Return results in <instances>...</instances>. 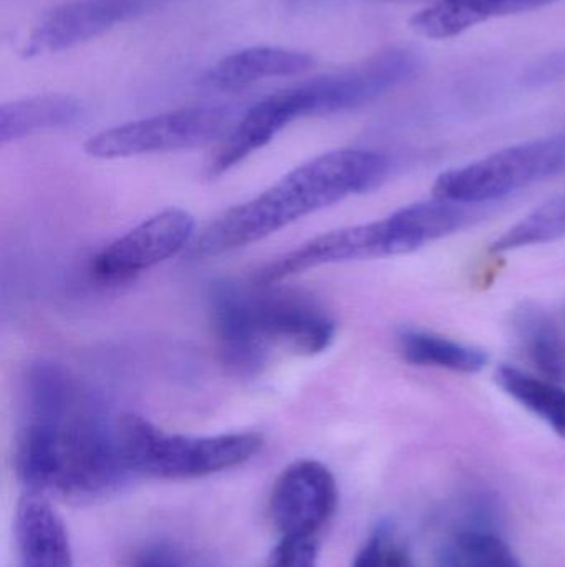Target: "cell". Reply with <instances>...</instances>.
<instances>
[{
    "label": "cell",
    "mask_w": 565,
    "mask_h": 567,
    "mask_svg": "<svg viewBox=\"0 0 565 567\" xmlns=\"http://www.w3.org/2000/svg\"><path fill=\"white\" fill-rule=\"evenodd\" d=\"M407 255L390 216L381 221L348 226L317 236L301 248L281 256L255 275L261 286L284 281L308 269L342 262L367 261Z\"/></svg>",
    "instance_id": "8"
},
{
    "label": "cell",
    "mask_w": 565,
    "mask_h": 567,
    "mask_svg": "<svg viewBox=\"0 0 565 567\" xmlns=\"http://www.w3.org/2000/svg\"><path fill=\"white\" fill-rule=\"evenodd\" d=\"M195 228L185 209H165L103 248L93 258V276L103 282L132 281L191 246Z\"/></svg>",
    "instance_id": "7"
},
{
    "label": "cell",
    "mask_w": 565,
    "mask_h": 567,
    "mask_svg": "<svg viewBox=\"0 0 565 567\" xmlns=\"http://www.w3.org/2000/svg\"><path fill=\"white\" fill-rule=\"evenodd\" d=\"M337 503V482L331 470L315 460H301L279 476L269 513L281 538H315Z\"/></svg>",
    "instance_id": "9"
},
{
    "label": "cell",
    "mask_w": 565,
    "mask_h": 567,
    "mask_svg": "<svg viewBox=\"0 0 565 567\" xmlns=\"http://www.w3.org/2000/svg\"><path fill=\"white\" fill-rule=\"evenodd\" d=\"M438 567H521L510 546L493 533L461 532L448 539Z\"/></svg>",
    "instance_id": "19"
},
{
    "label": "cell",
    "mask_w": 565,
    "mask_h": 567,
    "mask_svg": "<svg viewBox=\"0 0 565 567\" xmlns=\"http://www.w3.org/2000/svg\"><path fill=\"white\" fill-rule=\"evenodd\" d=\"M119 443L132 475L189 480L216 475L249 462L261 452L258 433L216 436L176 435L138 415L118 419Z\"/></svg>",
    "instance_id": "4"
},
{
    "label": "cell",
    "mask_w": 565,
    "mask_h": 567,
    "mask_svg": "<svg viewBox=\"0 0 565 567\" xmlns=\"http://www.w3.org/2000/svg\"><path fill=\"white\" fill-rule=\"evenodd\" d=\"M132 567H182V561L171 546L156 545L136 556Z\"/></svg>",
    "instance_id": "23"
},
{
    "label": "cell",
    "mask_w": 565,
    "mask_h": 567,
    "mask_svg": "<svg viewBox=\"0 0 565 567\" xmlns=\"http://www.w3.org/2000/svg\"><path fill=\"white\" fill-rule=\"evenodd\" d=\"M312 66L314 59L308 53L279 47H252L219 60L205 76V82L211 89L236 92L261 80L301 75Z\"/></svg>",
    "instance_id": "13"
},
{
    "label": "cell",
    "mask_w": 565,
    "mask_h": 567,
    "mask_svg": "<svg viewBox=\"0 0 565 567\" xmlns=\"http://www.w3.org/2000/svg\"><path fill=\"white\" fill-rule=\"evenodd\" d=\"M384 567H414L410 556L401 546L391 545L387 539L384 549Z\"/></svg>",
    "instance_id": "24"
},
{
    "label": "cell",
    "mask_w": 565,
    "mask_h": 567,
    "mask_svg": "<svg viewBox=\"0 0 565 567\" xmlns=\"http://www.w3.org/2000/svg\"><path fill=\"white\" fill-rule=\"evenodd\" d=\"M387 539V529L378 528L362 546L357 558H355L354 567H384V549Z\"/></svg>",
    "instance_id": "22"
},
{
    "label": "cell",
    "mask_w": 565,
    "mask_h": 567,
    "mask_svg": "<svg viewBox=\"0 0 565 567\" xmlns=\"http://www.w3.org/2000/svg\"><path fill=\"white\" fill-rule=\"evenodd\" d=\"M317 115L308 82L281 90L248 110L206 165L209 179L219 178L272 142L285 126L302 116Z\"/></svg>",
    "instance_id": "10"
},
{
    "label": "cell",
    "mask_w": 565,
    "mask_h": 567,
    "mask_svg": "<svg viewBox=\"0 0 565 567\" xmlns=\"http://www.w3.org/2000/svg\"><path fill=\"white\" fill-rule=\"evenodd\" d=\"M15 472L29 495L92 498L119 488L132 472L119 443L118 419L60 367L39 363L27 377V422Z\"/></svg>",
    "instance_id": "1"
},
{
    "label": "cell",
    "mask_w": 565,
    "mask_h": 567,
    "mask_svg": "<svg viewBox=\"0 0 565 567\" xmlns=\"http://www.w3.org/2000/svg\"><path fill=\"white\" fill-rule=\"evenodd\" d=\"M165 0H73L46 13L30 35L27 53H55L88 42L136 19Z\"/></svg>",
    "instance_id": "11"
},
{
    "label": "cell",
    "mask_w": 565,
    "mask_h": 567,
    "mask_svg": "<svg viewBox=\"0 0 565 567\" xmlns=\"http://www.w3.org/2000/svg\"><path fill=\"white\" fill-rule=\"evenodd\" d=\"M565 173V133L521 143L440 175L435 198L486 205Z\"/></svg>",
    "instance_id": "5"
},
{
    "label": "cell",
    "mask_w": 565,
    "mask_h": 567,
    "mask_svg": "<svg viewBox=\"0 0 565 567\" xmlns=\"http://www.w3.org/2000/svg\"><path fill=\"white\" fill-rule=\"evenodd\" d=\"M565 236V195L557 196L531 212L491 245V252L516 251L530 246L557 241Z\"/></svg>",
    "instance_id": "20"
},
{
    "label": "cell",
    "mask_w": 565,
    "mask_h": 567,
    "mask_svg": "<svg viewBox=\"0 0 565 567\" xmlns=\"http://www.w3.org/2000/svg\"><path fill=\"white\" fill-rule=\"evenodd\" d=\"M234 120L231 106H188L105 130L85 143V152L93 158L119 159L198 148L224 138Z\"/></svg>",
    "instance_id": "6"
},
{
    "label": "cell",
    "mask_w": 565,
    "mask_h": 567,
    "mask_svg": "<svg viewBox=\"0 0 565 567\" xmlns=\"http://www.w3.org/2000/svg\"><path fill=\"white\" fill-rule=\"evenodd\" d=\"M15 539L19 567H73L65 525L39 495H29L20 503Z\"/></svg>",
    "instance_id": "12"
},
{
    "label": "cell",
    "mask_w": 565,
    "mask_h": 567,
    "mask_svg": "<svg viewBox=\"0 0 565 567\" xmlns=\"http://www.w3.org/2000/svg\"><path fill=\"white\" fill-rule=\"evenodd\" d=\"M211 313L221 362L238 375L261 372L275 352L317 355L334 342L331 313L304 293L224 282Z\"/></svg>",
    "instance_id": "3"
},
{
    "label": "cell",
    "mask_w": 565,
    "mask_h": 567,
    "mask_svg": "<svg viewBox=\"0 0 565 567\" xmlns=\"http://www.w3.org/2000/svg\"><path fill=\"white\" fill-rule=\"evenodd\" d=\"M398 350L414 365L437 367L451 372L477 373L486 365V353L425 330L404 329L398 333Z\"/></svg>",
    "instance_id": "17"
},
{
    "label": "cell",
    "mask_w": 565,
    "mask_h": 567,
    "mask_svg": "<svg viewBox=\"0 0 565 567\" xmlns=\"http://www.w3.org/2000/svg\"><path fill=\"white\" fill-rule=\"evenodd\" d=\"M394 2H417V0H394Z\"/></svg>",
    "instance_id": "25"
},
{
    "label": "cell",
    "mask_w": 565,
    "mask_h": 567,
    "mask_svg": "<svg viewBox=\"0 0 565 567\" xmlns=\"http://www.w3.org/2000/svg\"><path fill=\"white\" fill-rule=\"evenodd\" d=\"M317 538H281L265 567H317Z\"/></svg>",
    "instance_id": "21"
},
{
    "label": "cell",
    "mask_w": 565,
    "mask_h": 567,
    "mask_svg": "<svg viewBox=\"0 0 565 567\" xmlns=\"http://www.w3.org/2000/svg\"><path fill=\"white\" fill-rule=\"evenodd\" d=\"M83 105L69 95H39L6 103L0 109V143L65 128L79 122Z\"/></svg>",
    "instance_id": "15"
},
{
    "label": "cell",
    "mask_w": 565,
    "mask_h": 567,
    "mask_svg": "<svg viewBox=\"0 0 565 567\" xmlns=\"http://www.w3.org/2000/svg\"><path fill=\"white\" fill-rule=\"evenodd\" d=\"M388 172L390 159L381 153L354 148L325 153L219 216L192 239L188 256L202 261L254 245L305 216L377 188Z\"/></svg>",
    "instance_id": "2"
},
{
    "label": "cell",
    "mask_w": 565,
    "mask_h": 567,
    "mask_svg": "<svg viewBox=\"0 0 565 567\" xmlns=\"http://www.w3.org/2000/svg\"><path fill=\"white\" fill-rule=\"evenodd\" d=\"M517 339L544 379L565 382V346L559 329L546 310L534 303H523L513 317Z\"/></svg>",
    "instance_id": "16"
},
{
    "label": "cell",
    "mask_w": 565,
    "mask_h": 567,
    "mask_svg": "<svg viewBox=\"0 0 565 567\" xmlns=\"http://www.w3.org/2000/svg\"><path fill=\"white\" fill-rule=\"evenodd\" d=\"M551 2L554 0H435L411 19L410 25L428 39H451L493 17L527 12Z\"/></svg>",
    "instance_id": "14"
},
{
    "label": "cell",
    "mask_w": 565,
    "mask_h": 567,
    "mask_svg": "<svg viewBox=\"0 0 565 567\" xmlns=\"http://www.w3.org/2000/svg\"><path fill=\"white\" fill-rule=\"evenodd\" d=\"M496 382L508 395L565 436V390L559 383L536 379L510 365L498 369Z\"/></svg>",
    "instance_id": "18"
}]
</instances>
